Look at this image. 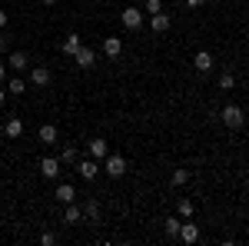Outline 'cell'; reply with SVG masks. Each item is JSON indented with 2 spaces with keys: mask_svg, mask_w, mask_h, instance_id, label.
<instances>
[{
  "mask_svg": "<svg viewBox=\"0 0 249 246\" xmlns=\"http://www.w3.org/2000/svg\"><path fill=\"white\" fill-rule=\"evenodd\" d=\"M219 120H223L230 130H243V123H246V114H243L236 103H230V107H223V110H219Z\"/></svg>",
  "mask_w": 249,
  "mask_h": 246,
  "instance_id": "obj_1",
  "label": "cell"
},
{
  "mask_svg": "<svg viewBox=\"0 0 249 246\" xmlns=\"http://www.w3.org/2000/svg\"><path fill=\"white\" fill-rule=\"evenodd\" d=\"M103 170H107V176L120 180V176L126 173V156H120V153H107V160H103Z\"/></svg>",
  "mask_w": 249,
  "mask_h": 246,
  "instance_id": "obj_2",
  "label": "cell"
},
{
  "mask_svg": "<svg viewBox=\"0 0 249 246\" xmlns=\"http://www.w3.org/2000/svg\"><path fill=\"white\" fill-rule=\"evenodd\" d=\"M120 20H123V27H126V30H140V27H143V10L126 7V10L120 14Z\"/></svg>",
  "mask_w": 249,
  "mask_h": 246,
  "instance_id": "obj_3",
  "label": "cell"
},
{
  "mask_svg": "<svg viewBox=\"0 0 249 246\" xmlns=\"http://www.w3.org/2000/svg\"><path fill=\"white\" fill-rule=\"evenodd\" d=\"M73 60H77V67H80V70H93V67H96V54L90 50V47H87V43H83L77 54H73Z\"/></svg>",
  "mask_w": 249,
  "mask_h": 246,
  "instance_id": "obj_4",
  "label": "cell"
},
{
  "mask_svg": "<svg viewBox=\"0 0 249 246\" xmlns=\"http://www.w3.org/2000/svg\"><path fill=\"white\" fill-rule=\"evenodd\" d=\"M77 173L83 176V180H96V176H100V160H93V156L80 160V163H77Z\"/></svg>",
  "mask_w": 249,
  "mask_h": 246,
  "instance_id": "obj_5",
  "label": "cell"
},
{
  "mask_svg": "<svg viewBox=\"0 0 249 246\" xmlns=\"http://www.w3.org/2000/svg\"><path fill=\"white\" fill-rule=\"evenodd\" d=\"M183 243H199V227L193 223V220H183V227H179V233H176Z\"/></svg>",
  "mask_w": 249,
  "mask_h": 246,
  "instance_id": "obj_6",
  "label": "cell"
},
{
  "mask_svg": "<svg viewBox=\"0 0 249 246\" xmlns=\"http://www.w3.org/2000/svg\"><path fill=\"white\" fill-rule=\"evenodd\" d=\"M170 27H173L170 14H163V10H160V14H150V30H153V34H166Z\"/></svg>",
  "mask_w": 249,
  "mask_h": 246,
  "instance_id": "obj_7",
  "label": "cell"
},
{
  "mask_svg": "<svg viewBox=\"0 0 249 246\" xmlns=\"http://www.w3.org/2000/svg\"><path fill=\"white\" fill-rule=\"evenodd\" d=\"M53 200L63 203V207H67V203H77V189L70 187V183H60V187L53 189Z\"/></svg>",
  "mask_w": 249,
  "mask_h": 246,
  "instance_id": "obj_8",
  "label": "cell"
},
{
  "mask_svg": "<svg viewBox=\"0 0 249 246\" xmlns=\"http://www.w3.org/2000/svg\"><path fill=\"white\" fill-rule=\"evenodd\" d=\"M40 176L57 180V176H60V160H53V156H43V160H40Z\"/></svg>",
  "mask_w": 249,
  "mask_h": 246,
  "instance_id": "obj_9",
  "label": "cell"
},
{
  "mask_svg": "<svg viewBox=\"0 0 249 246\" xmlns=\"http://www.w3.org/2000/svg\"><path fill=\"white\" fill-rule=\"evenodd\" d=\"M27 63H30V60H27V54H23V50H10V57H7V67H10L14 74H23V70H27Z\"/></svg>",
  "mask_w": 249,
  "mask_h": 246,
  "instance_id": "obj_10",
  "label": "cell"
},
{
  "mask_svg": "<svg viewBox=\"0 0 249 246\" xmlns=\"http://www.w3.org/2000/svg\"><path fill=\"white\" fill-rule=\"evenodd\" d=\"M3 136H7V140H17V136H23V120H20V116H10V120L3 123Z\"/></svg>",
  "mask_w": 249,
  "mask_h": 246,
  "instance_id": "obj_11",
  "label": "cell"
},
{
  "mask_svg": "<svg viewBox=\"0 0 249 246\" xmlns=\"http://www.w3.org/2000/svg\"><path fill=\"white\" fill-rule=\"evenodd\" d=\"M103 54H107L110 60H116L120 54H123V40L120 37H103Z\"/></svg>",
  "mask_w": 249,
  "mask_h": 246,
  "instance_id": "obj_12",
  "label": "cell"
},
{
  "mask_svg": "<svg viewBox=\"0 0 249 246\" xmlns=\"http://www.w3.org/2000/svg\"><path fill=\"white\" fill-rule=\"evenodd\" d=\"M50 80H53V76H50L47 67H34V70H30V83H34V87H50Z\"/></svg>",
  "mask_w": 249,
  "mask_h": 246,
  "instance_id": "obj_13",
  "label": "cell"
},
{
  "mask_svg": "<svg viewBox=\"0 0 249 246\" xmlns=\"http://www.w3.org/2000/svg\"><path fill=\"white\" fill-rule=\"evenodd\" d=\"M193 67H196L199 74H206V70H213V54H210V50H199V54L193 57Z\"/></svg>",
  "mask_w": 249,
  "mask_h": 246,
  "instance_id": "obj_14",
  "label": "cell"
},
{
  "mask_svg": "<svg viewBox=\"0 0 249 246\" xmlns=\"http://www.w3.org/2000/svg\"><path fill=\"white\" fill-rule=\"evenodd\" d=\"M87 150H90V156H93V160H107V140H100V136H96V140H90V143H87Z\"/></svg>",
  "mask_w": 249,
  "mask_h": 246,
  "instance_id": "obj_15",
  "label": "cell"
},
{
  "mask_svg": "<svg viewBox=\"0 0 249 246\" xmlns=\"http://www.w3.org/2000/svg\"><path fill=\"white\" fill-rule=\"evenodd\" d=\"M37 136H40V143H57V140H60V133H57L53 123H43V127L37 130Z\"/></svg>",
  "mask_w": 249,
  "mask_h": 246,
  "instance_id": "obj_16",
  "label": "cell"
},
{
  "mask_svg": "<svg viewBox=\"0 0 249 246\" xmlns=\"http://www.w3.org/2000/svg\"><path fill=\"white\" fill-rule=\"evenodd\" d=\"M80 47H83V43H80V34H67V37H63V54H67V57H73Z\"/></svg>",
  "mask_w": 249,
  "mask_h": 246,
  "instance_id": "obj_17",
  "label": "cell"
},
{
  "mask_svg": "<svg viewBox=\"0 0 249 246\" xmlns=\"http://www.w3.org/2000/svg\"><path fill=\"white\" fill-rule=\"evenodd\" d=\"M179 227H183V216H166V220H163L166 236H176V233H179Z\"/></svg>",
  "mask_w": 249,
  "mask_h": 246,
  "instance_id": "obj_18",
  "label": "cell"
},
{
  "mask_svg": "<svg viewBox=\"0 0 249 246\" xmlns=\"http://www.w3.org/2000/svg\"><path fill=\"white\" fill-rule=\"evenodd\" d=\"M63 220H67V223H80V220H83V209H80L77 203H67V213H63Z\"/></svg>",
  "mask_w": 249,
  "mask_h": 246,
  "instance_id": "obj_19",
  "label": "cell"
},
{
  "mask_svg": "<svg viewBox=\"0 0 249 246\" xmlns=\"http://www.w3.org/2000/svg\"><path fill=\"white\" fill-rule=\"evenodd\" d=\"M7 94H14V96H20V94H27V83H23V76H14L10 83H7Z\"/></svg>",
  "mask_w": 249,
  "mask_h": 246,
  "instance_id": "obj_20",
  "label": "cell"
},
{
  "mask_svg": "<svg viewBox=\"0 0 249 246\" xmlns=\"http://www.w3.org/2000/svg\"><path fill=\"white\" fill-rule=\"evenodd\" d=\"M176 213H179L183 220H193V213H196V207H193V200H179V203H176Z\"/></svg>",
  "mask_w": 249,
  "mask_h": 246,
  "instance_id": "obj_21",
  "label": "cell"
},
{
  "mask_svg": "<svg viewBox=\"0 0 249 246\" xmlns=\"http://www.w3.org/2000/svg\"><path fill=\"white\" fill-rule=\"evenodd\" d=\"M83 216H90V220H100V200H87V203H83Z\"/></svg>",
  "mask_w": 249,
  "mask_h": 246,
  "instance_id": "obj_22",
  "label": "cell"
},
{
  "mask_svg": "<svg viewBox=\"0 0 249 246\" xmlns=\"http://www.w3.org/2000/svg\"><path fill=\"white\" fill-rule=\"evenodd\" d=\"M232 87H236V76H232L230 70H223V74H219V90H232Z\"/></svg>",
  "mask_w": 249,
  "mask_h": 246,
  "instance_id": "obj_23",
  "label": "cell"
},
{
  "mask_svg": "<svg viewBox=\"0 0 249 246\" xmlns=\"http://www.w3.org/2000/svg\"><path fill=\"white\" fill-rule=\"evenodd\" d=\"M190 183V170H173V187H186Z\"/></svg>",
  "mask_w": 249,
  "mask_h": 246,
  "instance_id": "obj_24",
  "label": "cell"
},
{
  "mask_svg": "<svg viewBox=\"0 0 249 246\" xmlns=\"http://www.w3.org/2000/svg\"><path fill=\"white\" fill-rule=\"evenodd\" d=\"M60 163H77V150H73V147H63V153H60Z\"/></svg>",
  "mask_w": 249,
  "mask_h": 246,
  "instance_id": "obj_25",
  "label": "cell"
},
{
  "mask_svg": "<svg viewBox=\"0 0 249 246\" xmlns=\"http://www.w3.org/2000/svg\"><path fill=\"white\" fill-rule=\"evenodd\" d=\"M163 10V0H146V14H160Z\"/></svg>",
  "mask_w": 249,
  "mask_h": 246,
  "instance_id": "obj_26",
  "label": "cell"
},
{
  "mask_svg": "<svg viewBox=\"0 0 249 246\" xmlns=\"http://www.w3.org/2000/svg\"><path fill=\"white\" fill-rule=\"evenodd\" d=\"M40 243L50 246V243H57V236H53V233H43V236H40Z\"/></svg>",
  "mask_w": 249,
  "mask_h": 246,
  "instance_id": "obj_27",
  "label": "cell"
},
{
  "mask_svg": "<svg viewBox=\"0 0 249 246\" xmlns=\"http://www.w3.org/2000/svg\"><path fill=\"white\" fill-rule=\"evenodd\" d=\"M0 50H10V37H7L3 30H0Z\"/></svg>",
  "mask_w": 249,
  "mask_h": 246,
  "instance_id": "obj_28",
  "label": "cell"
},
{
  "mask_svg": "<svg viewBox=\"0 0 249 246\" xmlns=\"http://www.w3.org/2000/svg\"><path fill=\"white\" fill-rule=\"evenodd\" d=\"M3 80H7V63L0 60V83H3Z\"/></svg>",
  "mask_w": 249,
  "mask_h": 246,
  "instance_id": "obj_29",
  "label": "cell"
},
{
  "mask_svg": "<svg viewBox=\"0 0 249 246\" xmlns=\"http://www.w3.org/2000/svg\"><path fill=\"white\" fill-rule=\"evenodd\" d=\"M7 27V10H0V30Z\"/></svg>",
  "mask_w": 249,
  "mask_h": 246,
  "instance_id": "obj_30",
  "label": "cell"
},
{
  "mask_svg": "<svg viewBox=\"0 0 249 246\" xmlns=\"http://www.w3.org/2000/svg\"><path fill=\"white\" fill-rule=\"evenodd\" d=\"M7 103V90H3V83H0V107Z\"/></svg>",
  "mask_w": 249,
  "mask_h": 246,
  "instance_id": "obj_31",
  "label": "cell"
},
{
  "mask_svg": "<svg viewBox=\"0 0 249 246\" xmlns=\"http://www.w3.org/2000/svg\"><path fill=\"white\" fill-rule=\"evenodd\" d=\"M186 3H190V7H203V0H186Z\"/></svg>",
  "mask_w": 249,
  "mask_h": 246,
  "instance_id": "obj_32",
  "label": "cell"
},
{
  "mask_svg": "<svg viewBox=\"0 0 249 246\" xmlns=\"http://www.w3.org/2000/svg\"><path fill=\"white\" fill-rule=\"evenodd\" d=\"M43 3H47V7H53V3H57V0H43Z\"/></svg>",
  "mask_w": 249,
  "mask_h": 246,
  "instance_id": "obj_33",
  "label": "cell"
},
{
  "mask_svg": "<svg viewBox=\"0 0 249 246\" xmlns=\"http://www.w3.org/2000/svg\"><path fill=\"white\" fill-rule=\"evenodd\" d=\"M246 176H249V163H246Z\"/></svg>",
  "mask_w": 249,
  "mask_h": 246,
  "instance_id": "obj_34",
  "label": "cell"
}]
</instances>
